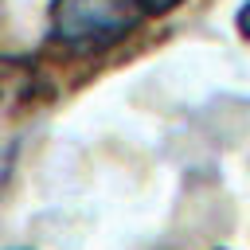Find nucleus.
I'll return each mask as SVG.
<instances>
[{
  "mask_svg": "<svg viewBox=\"0 0 250 250\" xmlns=\"http://www.w3.org/2000/svg\"><path fill=\"white\" fill-rule=\"evenodd\" d=\"M152 20L145 0H51L47 35L78 55L105 51Z\"/></svg>",
  "mask_w": 250,
  "mask_h": 250,
  "instance_id": "obj_1",
  "label": "nucleus"
},
{
  "mask_svg": "<svg viewBox=\"0 0 250 250\" xmlns=\"http://www.w3.org/2000/svg\"><path fill=\"white\" fill-rule=\"evenodd\" d=\"M234 27H238V35H242V39L250 43V0H246V4L238 8V16H234Z\"/></svg>",
  "mask_w": 250,
  "mask_h": 250,
  "instance_id": "obj_2",
  "label": "nucleus"
},
{
  "mask_svg": "<svg viewBox=\"0 0 250 250\" xmlns=\"http://www.w3.org/2000/svg\"><path fill=\"white\" fill-rule=\"evenodd\" d=\"M145 4H148V12H152V16H168V12H172V8H180L184 0H145Z\"/></svg>",
  "mask_w": 250,
  "mask_h": 250,
  "instance_id": "obj_3",
  "label": "nucleus"
}]
</instances>
